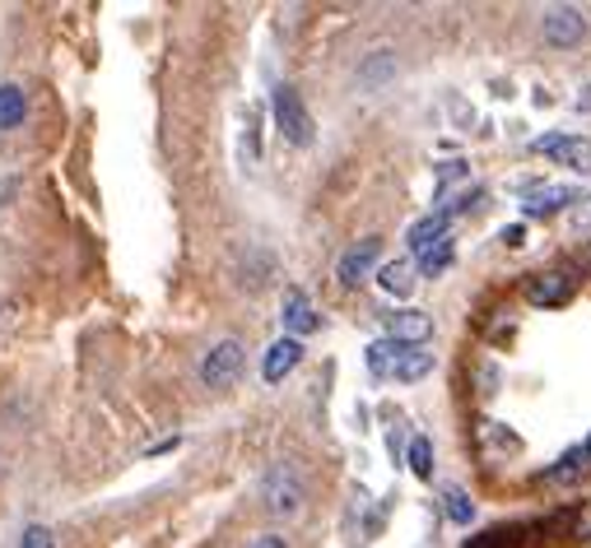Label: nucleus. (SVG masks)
Instances as JSON below:
<instances>
[{
    "label": "nucleus",
    "instance_id": "5701e85b",
    "mask_svg": "<svg viewBox=\"0 0 591 548\" xmlns=\"http://www.w3.org/2000/svg\"><path fill=\"white\" fill-rule=\"evenodd\" d=\"M456 181H471V168L461 163V159H447V163H439V191H452Z\"/></svg>",
    "mask_w": 591,
    "mask_h": 548
},
{
    "label": "nucleus",
    "instance_id": "f03ea898",
    "mask_svg": "<svg viewBox=\"0 0 591 548\" xmlns=\"http://www.w3.org/2000/svg\"><path fill=\"white\" fill-rule=\"evenodd\" d=\"M247 368V349L238 345V339H219V345L205 349L200 358V381L210 386V390H224V386H234Z\"/></svg>",
    "mask_w": 591,
    "mask_h": 548
},
{
    "label": "nucleus",
    "instance_id": "0eeeda50",
    "mask_svg": "<svg viewBox=\"0 0 591 548\" xmlns=\"http://www.w3.org/2000/svg\"><path fill=\"white\" fill-rule=\"evenodd\" d=\"M541 33L550 47H578L587 38V14L573 10V6H559V10H545V23Z\"/></svg>",
    "mask_w": 591,
    "mask_h": 548
},
{
    "label": "nucleus",
    "instance_id": "f8f14e48",
    "mask_svg": "<svg viewBox=\"0 0 591 548\" xmlns=\"http://www.w3.org/2000/svg\"><path fill=\"white\" fill-rule=\"evenodd\" d=\"M396 70H401L396 51H392V47H377V51H368V57L358 61V74H354V80L364 84V89H387V84L396 80Z\"/></svg>",
    "mask_w": 591,
    "mask_h": 548
},
{
    "label": "nucleus",
    "instance_id": "39448f33",
    "mask_svg": "<svg viewBox=\"0 0 591 548\" xmlns=\"http://www.w3.org/2000/svg\"><path fill=\"white\" fill-rule=\"evenodd\" d=\"M535 153H545L550 163H563L573 172H591V140L582 136H545L535 140Z\"/></svg>",
    "mask_w": 591,
    "mask_h": 548
},
{
    "label": "nucleus",
    "instance_id": "7ed1b4c3",
    "mask_svg": "<svg viewBox=\"0 0 591 548\" xmlns=\"http://www.w3.org/2000/svg\"><path fill=\"white\" fill-rule=\"evenodd\" d=\"M270 108H275V126H279V136H285L289 145H313V117H307L303 108V98L294 84H275V98H270Z\"/></svg>",
    "mask_w": 591,
    "mask_h": 548
},
{
    "label": "nucleus",
    "instance_id": "4468645a",
    "mask_svg": "<svg viewBox=\"0 0 591 548\" xmlns=\"http://www.w3.org/2000/svg\"><path fill=\"white\" fill-rule=\"evenodd\" d=\"M377 283H382V293L410 298V289H415V266H410V260H387V266H377Z\"/></svg>",
    "mask_w": 591,
    "mask_h": 548
},
{
    "label": "nucleus",
    "instance_id": "4be33fe9",
    "mask_svg": "<svg viewBox=\"0 0 591 548\" xmlns=\"http://www.w3.org/2000/svg\"><path fill=\"white\" fill-rule=\"evenodd\" d=\"M466 548H518V530H508V526H494V530H484L475 544Z\"/></svg>",
    "mask_w": 591,
    "mask_h": 548
},
{
    "label": "nucleus",
    "instance_id": "f257e3e1",
    "mask_svg": "<svg viewBox=\"0 0 591 548\" xmlns=\"http://www.w3.org/2000/svg\"><path fill=\"white\" fill-rule=\"evenodd\" d=\"M303 498H307V484H303L294 460H275L266 475H262V507L270 516H298L303 511Z\"/></svg>",
    "mask_w": 591,
    "mask_h": 548
},
{
    "label": "nucleus",
    "instance_id": "a878e982",
    "mask_svg": "<svg viewBox=\"0 0 591 548\" xmlns=\"http://www.w3.org/2000/svg\"><path fill=\"white\" fill-rule=\"evenodd\" d=\"M522 238H526V228H522V223H512V228H503V242H508V247H522Z\"/></svg>",
    "mask_w": 591,
    "mask_h": 548
},
{
    "label": "nucleus",
    "instance_id": "cd10ccee",
    "mask_svg": "<svg viewBox=\"0 0 591 548\" xmlns=\"http://www.w3.org/2000/svg\"><path fill=\"white\" fill-rule=\"evenodd\" d=\"M587 456H591V441H587Z\"/></svg>",
    "mask_w": 591,
    "mask_h": 548
},
{
    "label": "nucleus",
    "instance_id": "9d476101",
    "mask_svg": "<svg viewBox=\"0 0 591 548\" xmlns=\"http://www.w3.org/2000/svg\"><path fill=\"white\" fill-rule=\"evenodd\" d=\"M303 362V339H289V335H279L275 345L266 349V358H262V377L270 381V386H279L294 368Z\"/></svg>",
    "mask_w": 591,
    "mask_h": 548
},
{
    "label": "nucleus",
    "instance_id": "20e7f679",
    "mask_svg": "<svg viewBox=\"0 0 591 548\" xmlns=\"http://www.w3.org/2000/svg\"><path fill=\"white\" fill-rule=\"evenodd\" d=\"M573 289H578V275L563 266V270H545V275H535L531 283H526V302L531 307H563L573 298Z\"/></svg>",
    "mask_w": 591,
    "mask_h": 548
},
{
    "label": "nucleus",
    "instance_id": "2eb2a0df",
    "mask_svg": "<svg viewBox=\"0 0 591 548\" xmlns=\"http://www.w3.org/2000/svg\"><path fill=\"white\" fill-rule=\"evenodd\" d=\"M447 223H452V219H443V215H429V219H420L415 228H410V251H415V256H424V251H433L439 242H447Z\"/></svg>",
    "mask_w": 591,
    "mask_h": 548
},
{
    "label": "nucleus",
    "instance_id": "b1692460",
    "mask_svg": "<svg viewBox=\"0 0 591 548\" xmlns=\"http://www.w3.org/2000/svg\"><path fill=\"white\" fill-rule=\"evenodd\" d=\"M19 548H57V535H51L47 526H29L19 535Z\"/></svg>",
    "mask_w": 591,
    "mask_h": 548
},
{
    "label": "nucleus",
    "instance_id": "bb28decb",
    "mask_svg": "<svg viewBox=\"0 0 591 548\" xmlns=\"http://www.w3.org/2000/svg\"><path fill=\"white\" fill-rule=\"evenodd\" d=\"M582 219H587V223H591V200H587V205H582Z\"/></svg>",
    "mask_w": 591,
    "mask_h": 548
},
{
    "label": "nucleus",
    "instance_id": "412c9836",
    "mask_svg": "<svg viewBox=\"0 0 591 548\" xmlns=\"http://www.w3.org/2000/svg\"><path fill=\"white\" fill-rule=\"evenodd\" d=\"M452 256H456V247H452V238H447V242H439L433 251L420 256V275H429V279H433V275H443V270L452 266Z\"/></svg>",
    "mask_w": 591,
    "mask_h": 548
},
{
    "label": "nucleus",
    "instance_id": "ddd939ff",
    "mask_svg": "<svg viewBox=\"0 0 591 548\" xmlns=\"http://www.w3.org/2000/svg\"><path fill=\"white\" fill-rule=\"evenodd\" d=\"M587 469H591V456H587V447H573V451H563L550 469H545V484H554V488H573V484H582L587 479Z\"/></svg>",
    "mask_w": 591,
    "mask_h": 548
},
{
    "label": "nucleus",
    "instance_id": "a211bd4d",
    "mask_svg": "<svg viewBox=\"0 0 591 548\" xmlns=\"http://www.w3.org/2000/svg\"><path fill=\"white\" fill-rule=\"evenodd\" d=\"M401 349H405V345H396V339H387V335L373 339V345H368V368H373V377H392Z\"/></svg>",
    "mask_w": 591,
    "mask_h": 548
},
{
    "label": "nucleus",
    "instance_id": "f3484780",
    "mask_svg": "<svg viewBox=\"0 0 591 548\" xmlns=\"http://www.w3.org/2000/svg\"><path fill=\"white\" fill-rule=\"evenodd\" d=\"M29 117V93L19 84H0V130H14Z\"/></svg>",
    "mask_w": 591,
    "mask_h": 548
},
{
    "label": "nucleus",
    "instance_id": "aec40b11",
    "mask_svg": "<svg viewBox=\"0 0 591 548\" xmlns=\"http://www.w3.org/2000/svg\"><path fill=\"white\" fill-rule=\"evenodd\" d=\"M443 511H447V520H456V526H471V520H475V502L466 498V488H447L443 492Z\"/></svg>",
    "mask_w": 591,
    "mask_h": 548
},
{
    "label": "nucleus",
    "instance_id": "423d86ee",
    "mask_svg": "<svg viewBox=\"0 0 591 548\" xmlns=\"http://www.w3.org/2000/svg\"><path fill=\"white\" fill-rule=\"evenodd\" d=\"M573 200H582L578 187H526V200H522V215L526 219H554L559 210H569Z\"/></svg>",
    "mask_w": 591,
    "mask_h": 548
},
{
    "label": "nucleus",
    "instance_id": "dca6fc26",
    "mask_svg": "<svg viewBox=\"0 0 591 548\" xmlns=\"http://www.w3.org/2000/svg\"><path fill=\"white\" fill-rule=\"evenodd\" d=\"M429 372H433V353H429V349H401L396 368H392V381L410 386V381H420V377H429Z\"/></svg>",
    "mask_w": 591,
    "mask_h": 548
},
{
    "label": "nucleus",
    "instance_id": "6e6552de",
    "mask_svg": "<svg viewBox=\"0 0 591 548\" xmlns=\"http://www.w3.org/2000/svg\"><path fill=\"white\" fill-rule=\"evenodd\" d=\"M382 326H387V339H396V345H405V349H420L433 335V321L415 307L410 311H382Z\"/></svg>",
    "mask_w": 591,
    "mask_h": 548
},
{
    "label": "nucleus",
    "instance_id": "6ab92c4d",
    "mask_svg": "<svg viewBox=\"0 0 591 548\" xmlns=\"http://www.w3.org/2000/svg\"><path fill=\"white\" fill-rule=\"evenodd\" d=\"M405 460H410V475H415V479H433V441H429V437H415V441H410Z\"/></svg>",
    "mask_w": 591,
    "mask_h": 548
},
{
    "label": "nucleus",
    "instance_id": "1a4fd4ad",
    "mask_svg": "<svg viewBox=\"0 0 591 548\" xmlns=\"http://www.w3.org/2000/svg\"><path fill=\"white\" fill-rule=\"evenodd\" d=\"M377 256H382V238H364V242H354L345 256H341V289H358V283L368 279V270L377 266Z\"/></svg>",
    "mask_w": 591,
    "mask_h": 548
},
{
    "label": "nucleus",
    "instance_id": "393cba45",
    "mask_svg": "<svg viewBox=\"0 0 591 548\" xmlns=\"http://www.w3.org/2000/svg\"><path fill=\"white\" fill-rule=\"evenodd\" d=\"M247 548H289V539L285 535H256Z\"/></svg>",
    "mask_w": 591,
    "mask_h": 548
},
{
    "label": "nucleus",
    "instance_id": "9b49d317",
    "mask_svg": "<svg viewBox=\"0 0 591 548\" xmlns=\"http://www.w3.org/2000/svg\"><path fill=\"white\" fill-rule=\"evenodd\" d=\"M279 321H285V335L289 339H303L317 330V311H313V298L303 289H285V311H279Z\"/></svg>",
    "mask_w": 591,
    "mask_h": 548
}]
</instances>
